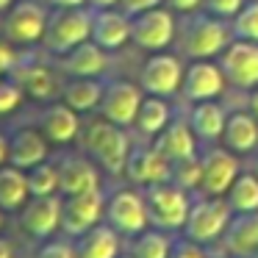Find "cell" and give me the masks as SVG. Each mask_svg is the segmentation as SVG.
Masks as SVG:
<instances>
[{"instance_id":"cell-1","label":"cell","mask_w":258,"mask_h":258,"mask_svg":"<svg viewBox=\"0 0 258 258\" xmlns=\"http://www.w3.org/2000/svg\"><path fill=\"white\" fill-rule=\"evenodd\" d=\"M84 150L106 172L119 175V172H125V164H128L131 142H128V134H125L122 125H114L103 117V119H95L84 131Z\"/></svg>"},{"instance_id":"cell-2","label":"cell","mask_w":258,"mask_h":258,"mask_svg":"<svg viewBox=\"0 0 258 258\" xmlns=\"http://www.w3.org/2000/svg\"><path fill=\"white\" fill-rule=\"evenodd\" d=\"M145 203H147L150 225L153 228H161V230L183 228L186 219H189V211H191L189 191L175 186L172 180L145 186Z\"/></svg>"},{"instance_id":"cell-3","label":"cell","mask_w":258,"mask_h":258,"mask_svg":"<svg viewBox=\"0 0 258 258\" xmlns=\"http://www.w3.org/2000/svg\"><path fill=\"white\" fill-rule=\"evenodd\" d=\"M86 39H92V12H86L84 6L50 12L45 39H42V45L50 53L64 56V53H70L73 47H78Z\"/></svg>"},{"instance_id":"cell-4","label":"cell","mask_w":258,"mask_h":258,"mask_svg":"<svg viewBox=\"0 0 258 258\" xmlns=\"http://www.w3.org/2000/svg\"><path fill=\"white\" fill-rule=\"evenodd\" d=\"M230 219H233V208L228 206V200L206 195L203 200L191 203L183 233H186V239L197 241V244H206V241H214L225 233Z\"/></svg>"},{"instance_id":"cell-5","label":"cell","mask_w":258,"mask_h":258,"mask_svg":"<svg viewBox=\"0 0 258 258\" xmlns=\"http://www.w3.org/2000/svg\"><path fill=\"white\" fill-rule=\"evenodd\" d=\"M233 42V31L225 25V20L200 14L189 23L183 36V50L189 58H214Z\"/></svg>"},{"instance_id":"cell-6","label":"cell","mask_w":258,"mask_h":258,"mask_svg":"<svg viewBox=\"0 0 258 258\" xmlns=\"http://www.w3.org/2000/svg\"><path fill=\"white\" fill-rule=\"evenodd\" d=\"M47 17V9H42L36 0H17L3 17V34L12 45H36L45 39Z\"/></svg>"},{"instance_id":"cell-7","label":"cell","mask_w":258,"mask_h":258,"mask_svg":"<svg viewBox=\"0 0 258 258\" xmlns=\"http://www.w3.org/2000/svg\"><path fill=\"white\" fill-rule=\"evenodd\" d=\"M106 222L117 233H128V236H136L142 230H147L150 217H147L145 191H134V189L114 191L106 200Z\"/></svg>"},{"instance_id":"cell-8","label":"cell","mask_w":258,"mask_h":258,"mask_svg":"<svg viewBox=\"0 0 258 258\" xmlns=\"http://www.w3.org/2000/svg\"><path fill=\"white\" fill-rule=\"evenodd\" d=\"M106 217V197L100 189L81 191V195H64L61 200V228L70 236H84L100 219Z\"/></svg>"},{"instance_id":"cell-9","label":"cell","mask_w":258,"mask_h":258,"mask_svg":"<svg viewBox=\"0 0 258 258\" xmlns=\"http://www.w3.org/2000/svg\"><path fill=\"white\" fill-rule=\"evenodd\" d=\"M219 67L228 84L250 92L252 86H258V42L233 39L219 53Z\"/></svg>"},{"instance_id":"cell-10","label":"cell","mask_w":258,"mask_h":258,"mask_svg":"<svg viewBox=\"0 0 258 258\" xmlns=\"http://www.w3.org/2000/svg\"><path fill=\"white\" fill-rule=\"evenodd\" d=\"M175 36V17L172 12L156 6L131 17V39L145 50H164Z\"/></svg>"},{"instance_id":"cell-11","label":"cell","mask_w":258,"mask_h":258,"mask_svg":"<svg viewBox=\"0 0 258 258\" xmlns=\"http://www.w3.org/2000/svg\"><path fill=\"white\" fill-rule=\"evenodd\" d=\"M225 84H228V78H225L219 64H214L211 58H197V61H191L189 67L183 70L180 92H183V97L189 103L217 100V97L222 95Z\"/></svg>"},{"instance_id":"cell-12","label":"cell","mask_w":258,"mask_h":258,"mask_svg":"<svg viewBox=\"0 0 258 258\" xmlns=\"http://www.w3.org/2000/svg\"><path fill=\"white\" fill-rule=\"evenodd\" d=\"M142 86L131 84V81H111L103 89V100H100V114L114 125H128L136 122V114L142 106Z\"/></svg>"},{"instance_id":"cell-13","label":"cell","mask_w":258,"mask_h":258,"mask_svg":"<svg viewBox=\"0 0 258 258\" xmlns=\"http://www.w3.org/2000/svg\"><path fill=\"white\" fill-rule=\"evenodd\" d=\"M183 84V67L175 56L167 53H156L145 61L139 75V86L147 95H158V97H169L180 89Z\"/></svg>"},{"instance_id":"cell-14","label":"cell","mask_w":258,"mask_h":258,"mask_svg":"<svg viewBox=\"0 0 258 258\" xmlns=\"http://www.w3.org/2000/svg\"><path fill=\"white\" fill-rule=\"evenodd\" d=\"M20 211V225L34 239H47L61 228V197L56 195L31 197Z\"/></svg>"},{"instance_id":"cell-15","label":"cell","mask_w":258,"mask_h":258,"mask_svg":"<svg viewBox=\"0 0 258 258\" xmlns=\"http://www.w3.org/2000/svg\"><path fill=\"white\" fill-rule=\"evenodd\" d=\"M239 178V161L233 153L225 147L208 150L203 156V178H200V191L211 197H225L233 180Z\"/></svg>"},{"instance_id":"cell-16","label":"cell","mask_w":258,"mask_h":258,"mask_svg":"<svg viewBox=\"0 0 258 258\" xmlns=\"http://www.w3.org/2000/svg\"><path fill=\"white\" fill-rule=\"evenodd\" d=\"M169 169H172V161L153 147H131L128 164H125V175H128L131 183L136 186H153V183H164L169 180Z\"/></svg>"},{"instance_id":"cell-17","label":"cell","mask_w":258,"mask_h":258,"mask_svg":"<svg viewBox=\"0 0 258 258\" xmlns=\"http://www.w3.org/2000/svg\"><path fill=\"white\" fill-rule=\"evenodd\" d=\"M12 78L23 86V92L34 100H53L64 89L58 84V75L50 67L34 61V58H20L17 67L12 70Z\"/></svg>"},{"instance_id":"cell-18","label":"cell","mask_w":258,"mask_h":258,"mask_svg":"<svg viewBox=\"0 0 258 258\" xmlns=\"http://www.w3.org/2000/svg\"><path fill=\"white\" fill-rule=\"evenodd\" d=\"M42 161H47V136L42 128H17L9 136V164L31 169Z\"/></svg>"},{"instance_id":"cell-19","label":"cell","mask_w":258,"mask_h":258,"mask_svg":"<svg viewBox=\"0 0 258 258\" xmlns=\"http://www.w3.org/2000/svg\"><path fill=\"white\" fill-rule=\"evenodd\" d=\"M92 39L106 50H117L131 39V17L119 9H95L92 12Z\"/></svg>"},{"instance_id":"cell-20","label":"cell","mask_w":258,"mask_h":258,"mask_svg":"<svg viewBox=\"0 0 258 258\" xmlns=\"http://www.w3.org/2000/svg\"><path fill=\"white\" fill-rule=\"evenodd\" d=\"M100 189V172L84 156H67L58 164V191L61 195H81V191Z\"/></svg>"},{"instance_id":"cell-21","label":"cell","mask_w":258,"mask_h":258,"mask_svg":"<svg viewBox=\"0 0 258 258\" xmlns=\"http://www.w3.org/2000/svg\"><path fill=\"white\" fill-rule=\"evenodd\" d=\"M222 244L236 258H255L258 255V211L236 214L222 233Z\"/></svg>"},{"instance_id":"cell-22","label":"cell","mask_w":258,"mask_h":258,"mask_svg":"<svg viewBox=\"0 0 258 258\" xmlns=\"http://www.w3.org/2000/svg\"><path fill=\"white\" fill-rule=\"evenodd\" d=\"M61 70L70 73L73 78H97L108 70L106 47H100L95 39L81 42L78 47H73L70 53L61 56Z\"/></svg>"},{"instance_id":"cell-23","label":"cell","mask_w":258,"mask_h":258,"mask_svg":"<svg viewBox=\"0 0 258 258\" xmlns=\"http://www.w3.org/2000/svg\"><path fill=\"white\" fill-rule=\"evenodd\" d=\"M42 134L47 136V142H56V145H70V142L78 139L81 134V119L78 111L70 108L67 103H50V106L42 111V122H39Z\"/></svg>"},{"instance_id":"cell-24","label":"cell","mask_w":258,"mask_h":258,"mask_svg":"<svg viewBox=\"0 0 258 258\" xmlns=\"http://www.w3.org/2000/svg\"><path fill=\"white\" fill-rule=\"evenodd\" d=\"M156 147L169 158V161H180V158L197 156V134L191 131L189 119H172L167 128L158 134Z\"/></svg>"},{"instance_id":"cell-25","label":"cell","mask_w":258,"mask_h":258,"mask_svg":"<svg viewBox=\"0 0 258 258\" xmlns=\"http://www.w3.org/2000/svg\"><path fill=\"white\" fill-rule=\"evenodd\" d=\"M225 147L233 153H252L258 147V117L250 111H233L225 119Z\"/></svg>"},{"instance_id":"cell-26","label":"cell","mask_w":258,"mask_h":258,"mask_svg":"<svg viewBox=\"0 0 258 258\" xmlns=\"http://www.w3.org/2000/svg\"><path fill=\"white\" fill-rule=\"evenodd\" d=\"M225 108L219 106L217 100H200L191 106V114H189V125L191 131L197 134V139H206V142H217L222 139L225 134Z\"/></svg>"},{"instance_id":"cell-27","label":"cell","mask_w":258,"mask_h":258,"mask_svg":"<svg viewBox=\"0 0 258 258\" xmlns=\"http://www.w3.org/2000/svg\"><path fill=\"white\" fill-rule=\"evenodd\" d=\"M78 258H119V233L111 225H95L92 230H86L84 236H78Z\"/></svg>"},{"instance_id":"cell-28","label":"cell","mask_w":258,"mask_h":258,"mask_svg":"<svg viewBox=\"0 0 258 258\" xmlns=\"http://www.w3.org/2000/svg\"><path fill=\"white\" fill-rule=\"evenodd\" d=\"M28 200H31V189L25 169L14 167V164L0 167V208L3 211H20Z\"/></svg>"},{"instance_id":"cell-29","label":"cell","mask_w":258,"mask_h":258,"mask_svg":"<svg viewBox=\"0 0 258 258\" xmlns=\"http://www.w3.org/2000/svg\"><path fill=\"white\" fill-rule=\"evenodd\" d=\"M103 89H106V84H100L97 78H73L70 84H64L61 100L78 114H84L92 111V108H100Z\"/></svg>"},{"instance_id":"cell-30","label":"cell","mask_w":258,"mask_h":258,"mask_svg":"<svg viewBox=\"0 0 258 258\" xmlns=\"http://www.w3.org/2000/svg\"><path fill=\"white\" fill-rule=\"evenodd\" d=\"M172 122V111H169L167 100L158 95H150L142 100L139 106V114H136V128L142 131L145 136H158L167 125Z\"/></svg>"},{"instance_id":"cell-31","label":"cell","mask_w":258,"mask_h":258,"mask_svg":"<svg viewBox=\"0 0 258 258\" xmlns=\"http://www.w3.org/2000/svg\"><path fill=\"white\" fill-rule=\"evenodd\" d=\"M228 206L233 208V214H250V211H258V175L255 172H247L233 180V186L228 189L225 195Z\"/></svg>"},{"instance_id":"cell-32","label":"cell","mask_w":258,"mask_h":258,"mask_svg":"<svg viewBox=\"0 0 258 258\" xmlns=\"http://www.w3.org/2000/svg\"><path fill=\"white\" fill-rule=\"evenodd\" d=\"M172 239L167 236V230L153 228V230H142L136 233L131 255L134 258H169L172 255Z\"/></svg>"},{"instance_id":"cell-33","label":"cell","mask_w":258,"mask_h":258,"mask_svg":"<svg viewBox=\"0 0 258 258\" xmlns=\"http://www.w3.org/2000/svg\"><path fill=\"white\" fill-rule=\"evenodd\" d=\"M25 178H28V189L31 197H45V195H56L58 191V167L56 164H36V167L25 169Z\"/></svg>"},{"instance_id":"cell-34","label":"cell","mask_w":258,"mask_h":258,"mask_svg":"<svg viewBox=\"0 0 258 258\" xmlns=\"http://www.w3.org/2000/svg\"><path fill=\"white\" fill-rule=\"evenodd\" d=\"M200 178H203V158L189 156V158H180V161H172V169H169V180L180 189L191 191V189H200Z\"/></svg>"},{"instance_id":"cell-35","label":"cell","mask_w":258,"mask_h":258,"mask_svg":"<svg viewBox=\"0 0 258 258\" xmlns=\"http://www.w3.org/2000/svg\"><path fill=\"white\" fill-rule=\"evenodd\" d=\"M230 31H233V39L258 42V0H250L239 9V14L230 20Z\"/></svg>"},{"instance_id":"cell-36","label":"cell","mask_w":258,"mask_h":258,"mask_svg":"<svg viewBox=\"0 0 258 258\" xmlns=\"http://www.w3.org/2000/svg\"><path fill=\"white\" fill-rule=\"evenodd\" d=\"M25 92L12 75H0V114H12L14 108H20Z\"/></svg>"},{"instance_id":"cell-37","label":"cell","mask_w":258,"mask_h":258,"mask_svg":"<svg viewBox=\"0 0 258 258\" xmlns=\"http://www.w3.org/2000/svg\"><path fill=\"white\" fill-rule=\"evenodd\" d=\"M241 6H244V0H203L206 14L219 17V20H233Z\"/></svg>"},{"instance_id":"cell-38","label":"cell","mask_w":258,"mask_h":258,"mask_svg":"<svg viewBox=\"0 0 258 258\" xmlns=\"http://www.w3.org/2000/svg\"><path fill=\"white\" fill-rule=\"evenodd\" d=\"M36 258H78V252L67 241H47V244L39 247Z\"/></svg>"},{"instance_id":"cell-39","label":"cell","mask_w":258,"mask_h":258,"mask_svg":"<svg viewBox=\"0 0 258 258\" xmlns=\"http://www.w3.org/2000/svg\"><path fill=\"white\" fill-rule=\"evenodd\" d=\"M17 61H20V56L12 47V42L0 39V75H12V70L17 67Z\"/></svg>"},{"instance_id":"cell-40","label":"cell","mask_w":258,"mask_h":258,"mask_svg":"<svg viewBox=\"0 0 258 258\" xmlns=\"http://www.w3.org/2000/svg\"><path fill=\"white\" fill-rule=\"evenodd\" d=\"M164 0H119V9H122L128 17H134V14H142L147 12V9H156L161 6Z\"/></svg>"},{"instance_id":"cell-41","label":"cell","mask_w":258,"mask_h":258,"mask_svg":"<svg viewBox=\"0 0 258 258\" xmlns=\"http://www.w3.org/2000/svg\"><path fill=\"white\" fill-rule=\"evenodd\" d=\"M169 258H206V252H203V247L197 244V241L189 239V241H183V244H175Z\"/></svg>"},{"instance_id":"cell-42","label":"cell","mask_w":258,"mask_h":258,"mask_svg":"<svg viewBox=\"0 0 258 258\" xmlns=\"http://www.w3.org/2000/svg\"><path fill=\"white\" fill-rule=\"evenodd\" d=\"M167 3H169V9H175L180 14H191L203 6V0H167Z\"/></svg>"},{"instance_id":"cell-43","label":"cell","mask_w":258,"mask_h":258,"mask_svg":"<svg viewBox=\"0 0 258 258\" xmlns=\"http://www.w3.org/2000/svg\"><path fill=\"white\" fill-rule=\"evenodd\" d=\"M247 111L258 117V86H252V89H250V97H247Z\"/></svg>"},{"instance_id":"cell-44","label":"cell","mask_w":258,"mask_h":258,"mask_svg":"<svg viewBox=\"0 0 258 258\" xmlns=\"http://www.w3.org/2000/svg\"><path fill=\"white\" fill-rule=\"evenodd\" d=\"M56 9H75V6H84V3H89V0H50Z\"/></svg>"},{"instance_id":"cell-45","label":"cell","mask_w":258,"mask_h":258,"mask_svg":"<svg viewBox=\"0 0 258 258\" xmlns=\"http://www.w3.org/2000/svg\"><path fill=\"white\" fill-rule=\"evenodd\" d=\"M9 164V139L0 134V167H6Z\"/></svg>"},{"instance_id":"cell-46","label":"cell","mask_w":258,"mask_h":258,"mask_svg":"<svg viewBox=\"0 0 258 258\" xmlns=\"http://www.w3.org/2000/svg\"><path fill=\"white\" fill-rule=\"evenodd\" d=\"M0 258H14V247H12V241L3 239V236H0Z\"/></svg>"},{"instance_id":"cell-47","label":"cell","mask_w":258,"mask_h":258,"mask_svg":"<svg viewBox=\"0 0 258 258\" xmlns=\"http://www.w3.org/2000/svg\"><path fill=\"white\" fill-rule=\"evenodd\" d=\"M119 0H89V6L92 9H111V6H117Z\"/></svg>"},{"instance_id":"cell-48","label":"cell","mask_w":258,"mask_h":258,"mask_svg":"<svg viewBox=\"0 0 258 258\" xmlns=\"http://www.w3.org/2000/svg\"><path fill=\"white\" fill-rule=\"evenodd\" d=\"M14 3H17V0H0V14H3V12H9V9L14 6Z\"/></svg>"},{"instance_id":"cell-49","label":"cell","mask_w":258,"mask_h":258,"mask_svg":"<svg viewBox=\"0 0 258 258\" xmlns=\"http://www.w3.org/2000/svg\"><path fill=\"white\" fill-rule=\"evenodd\" d=\"M0 228H3V208H0Z\"/></svg>"},{"instance_id":"cell-50","label":"cell","mask_w":258,"mask_h":258,"mask_svg":"<svg viewBox=\"0 0 258 258\" xmlns=\"http://www.w3.org/2000/svg\"><path fill=\"white\" fill-rule=\"evenodd\" d=\"M255 175H258V158H255Z\"/></svg>"},{"instance_id":"cell-51","label":"cell","mask_w":258,"mask_h":258,"mask_svg":"<svg viewBox=\"0 0 258 258\" xmlns=\"http://www.w3.org/2000/svg\"><path fill=\"white\" fill-rule=\"evenodd\" d=\"M125 258H134V255H125Z\"/></svg>"},{"instance_id":"cell-52","label":"cell","mask_w":258,"mask_h":258,"mask_svg":"<svg viewBox=\"0 0 258 258\" xmlns=\"http://www.w3.org/2000/svg\"><path fill=\"white\" fill-rule=\"evenodd\" d=\"M255 258H258V255H255Z\"/></svg>"}]
</instances>
